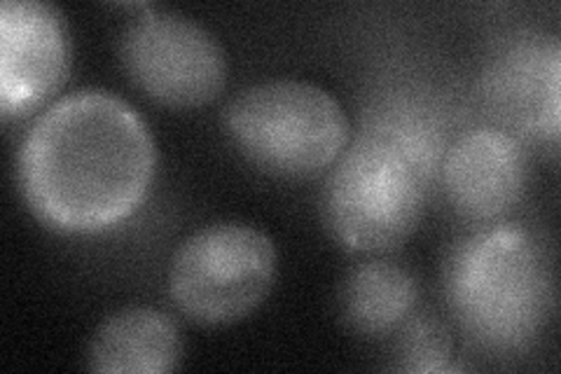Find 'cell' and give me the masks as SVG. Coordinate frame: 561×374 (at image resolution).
Returning a JSON list of instances; mask_svg holds the SVG:
<instances>
[{
  "mask_svg": "<svg viewBox=\"0 0 561 374\" xmlns=\"http://www.w3.org/2000/svg\"><path fill=\"white\" fill-rule=\"evenodd\" d=\"M154 165V140L131 105L105 89H80L35 120L22 144L20 181L45 225L90 235L131 216Z\"/></svg>",
  "mask_w": 561,
  "mask_h": 374,
  "instance_id": "1",
  "label": "cell"
},
{
  "mask_svg": "<svg viewBox=\"0 0 561 374\" xmlns=\"http://www.w3.org/2000/svg\"><path fill=\"white\" fill-rule=\"evenodd\" d=\"M437 165V140L419 117L386 120L340 155L325 188V220L356 253H386L416 229Z\"/></svg>",
  "mask_w": 561,
  "mask_h": 374,
  "instance_id": "2",
  "label": "cell"
},
{
  "mask_svg": "<svg viewBox=\"0 0 561 374\" xmlns=\"http://www.w3.org/2000/svg\"><path fill=\"white\" fill-rule=\"evenodd\" d=\"M449 302L482 349L522 351L554 307V281L540 241L519 225H499L463 241L449 262Z\"/></svg>",
  "mask_w": 561,
  "mask_h": 374,
  "instance_id": "3",
  "label": "cell"
},
{
  "mask_svg": "<svg viewBox=\"0 0 561 374\" xmlns=\"http://www.w3.org/2000/svg\"><path fill=\"white\" fill-rule=\"evenodd\" d=\"M227 132L253 165L305 178L328 169L346 148L348 122L337 99L300 80L243 89L225 113Z\"/></svg>",
  "mask_w": 561,
  "mask_h": 374,
  "instance_id": "4",
  "label": "cell"
},
{
  "mask_svg": "<svg viewBox=\"0 0 561 374\" xmlns=\"http://www.w3.org/2000/svg\"><path fill=\"white\" fill-rule=\"evenodd\" d=\"M276 274L272 239L243 223H214L187 237L169 267V293L199 326H230L267 297Z\"/></svg>",
  "mask_w": 561,
  "mask_h": 374,
  "instance_id": "5",
  "label": "cell"
},
{
  "mask_svg": "<svg viewBox=\"0 0 561 374\" xmlns=\"http://www.w3.org/2000/svg\"><path fill=\"white\" fill-rule=\"evenodd\" d=\"M131 82L173 109L214 101L227 82V57L214 33L179 12L144 8L119 38Z\"/></svg>",
  "mask_w": 561,
  "mask_h": 374,
  "instance_id": "6",
  "label": "cell"
},
{
  "mask_svg": "<svg viewBox=\"0 0 561 374\" xmlns=\"http://www.w3.org/2000/svg\"><path fill=\"white\" fill-rule=\"evenodd\" d=\"M70 43L64 14L41 0L0 8V103L3 115L41 109L66 82Z\"/></svg>",
  "mask_w": 561,
  "mask_h": 374,
  "instance_id": "7",
  "label": "cell"
},
{
  "mask_svg": "<svg viewBox=\"0 0 561 374\" xmlns=\"http://www.w3.org/2000/svg\"><path fill=\"white\" fill-rule=\"evenodd\" d=\"M440 169L451 206L468 220L489 223L522 200L529 155L513 132L480 127L454 140Z\"/></svg>",
  "mask_w": 561,
  "mask_h": 374,
  "instance_id": "8",
  "label": "cell"
},
{
  "mask_svg": "<svg viewBox=\"0 0 561 374\" xmlns=\"http://www.w3.org/2000/svg\"><path fill=\"white\" fill-rule=\"evenodd\" d=\"M486 99L519 132L559 138L561 49L554 38H522L491 61Z\"/></svg>",
  "mask_w": 561,
  "mask_h": 374,
  "instance_id": "9",
  "label": "cell"
},
{
  "mask_svg": "<svg viewBox=\"0 0 561 374\" xmlns=\"http://www.w3.org/2000/svg\"><path fill=\"white\" fill-rule=\"evenodd\" d=\"M181 332L173 318L152 307H127L99 326L90 367L103 374H167L181 363Z\"/></svg>",
  "mask_w": 561,
  "mask_h": 374,
  "instance_id": "10",
  "label": "cell"
},
{
  "mask_svg": "<svg viewBox=\"0 0 561 374\" xmlns=\"http://www.w3.org/2000/svg\"><path fill=\"white\" fill-rule=\"evenodd\" d=\"M419 283L393 260H365L351 270L340 291V309L358 335L383 337L414 314Z\"/></svg>",
  "mask_w": 561,
  "mask_h": 374,
  "instance_id": "11",
  "label": "cell"
},
{
  "mask_svg": "<svg viewBox=\"0 0 561 374\" xmlns=\"http://www.w3.org/2000/svg\"><path fill=\"white\" fill-rule=\"evenodd\" d=\"M400 367L408 372L451 370V337L433 316H410L400 332Z\"/></svg>",
  "mask_w": 561,
  "mask_h": 374,
  "instance_id": "12",
  "label": "cell"
}]
</instances>
